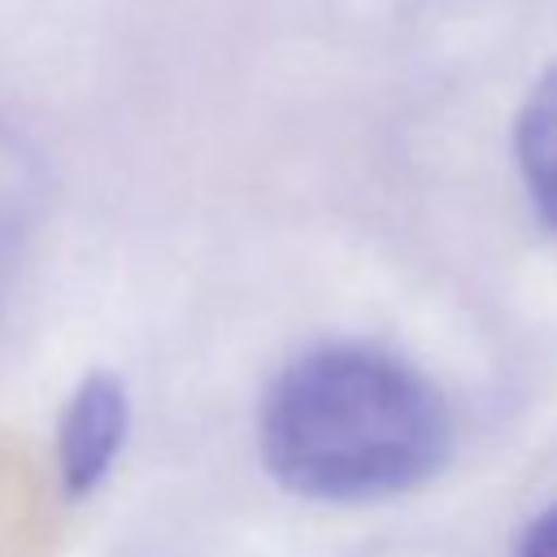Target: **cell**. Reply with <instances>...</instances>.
I'll list each match as a JSON object with an SVG mask.
<instances>
[{"instance_id": "cell-1", "label": "cell", "mask_w": 557, "mask_h": 557, "mask_svg": "<svg viewBox=\"0 0 557 557\" xmlns=\"http://www.w3.org/2000/svg\"><path fill=\"white\" fill-rule=\"evenodd\" d=\"M257 440L265 470L300 496L383 500L444 466L453 418L440 387L405 357L326 344L270 383Z\"/></svg>"}, {"instance_id": "cell-2", "label": "cell", "mask_w": 557, "mask_h": 557, "mask_svg": "<svg viewBox=\"0 0 557 557\" xmlns=\"http://www.w3.org/2000/svg\"><path fill=\"white\" fill-rule=\"evenodd\" d=\"M131 426V400L117 374H87L57 422V470L70 496H87L109 474Z\"/></svg>"}, {"instance_id": "cell-3", "label": "cell", "mask_w": 557, "mask_h": 557, "mask_svg": "<svg viewBox=\"0 0 557 557\" xmlns=\"http://www.w3.org/2000/svg\"><path fill=\"white\" fill-rule=\"evenodd\" d=\"M513 152L535 213L557 231V65L544 70V78L522 100L513 126Z\"/></svg>"}, {"instance_id": "cell-4", "label": "cell", "mask_w": 557, "mask_h": 557, "mask_svg": "<svg viewBox=\"0 0 557 557\" xmlns=\"http://www.w3.org/2000/svg\"><path fill=\"white\" fill-rule=\"evenodd\" d=\"M518 557H557V505L544 509V513L527 527V535H522V544H518Z\"/></svg>"}]
</instances>
